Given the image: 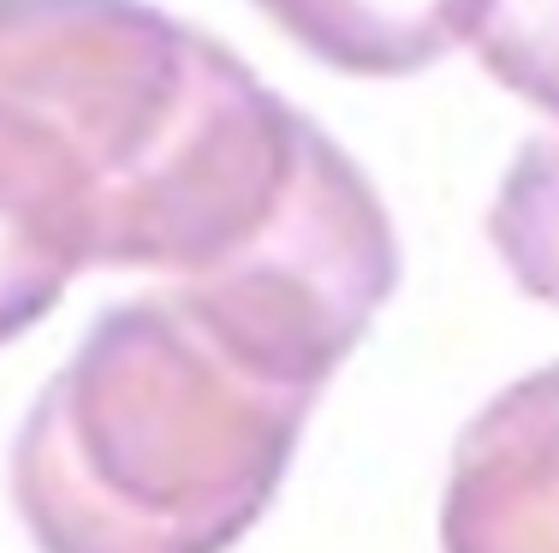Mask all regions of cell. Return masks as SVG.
Listing matches in <instances>:
<instances>
[{"mask_svg":"<svg viewBox=\"0 0 559 553\" xmlns=\"http://www.w3.org/2000/svg\"><path fill=\"white\" fill-rule=\"evenodd\" d=\"M310 60L352 77H411L459 48L452 0H250Z\"/></svg>","mask_w":559,"mask_h":553,"instance_id":"277c9868","label":"cell"},{"mask_svg":"<svg viewBox=\"0 0 559 553\" xmlns=\"http://www.w3.org/2000/svg\"><path fill=\"white\" fill-rule=\"evenodd\" d=\"M316 393L245 363L173 292L102 310L12 441L36 553H233L274 506Z\"/></svg>","mask_w":559,"mask_h":553,"instance_id":"6da1fadb","label":"cell"},{"mask_svg":"<svg viewBox=\"0 0 559 553\" xmlns=\"http://www.w3.org/2000/svg\"><path fill=\"white\" fill-rule=\"evenodd\" d=\"M488 244L518 292L559 310V125L512 155L488 208Z\"/></svg>","mask_w":559,"mask_h":553,"instance_id":"5b68a950","label":"cell"},{"mask_svg":"<svg viewBox=\"0 0 559 553\" xmlns=\"http://www.w3.org/2000/svg\"><path fill=\"white\" fill-rule=\"evenodd\" d=\"M441 553H559V363L500 387L464 423Z\"/></svg>","mask_w":559,"mask_h":553,"instance_id":"3957f363","label":"cell"},{"mask_svg":"<svg viewBox=\"0 0 559 553\" xmlns=\"http://www.w3.org/2000/svg\"><path fill=\"white\" fill-rule=\"evenodd\" d=\"M167 125L155 60L84 0H0V346L108 268Z\"/></svg>","mask_w":559,"mask_h":553,"instance_id":"7a4b0ae2","label":"cell"},{"mask_svg":"<svg viewBox=\"0 0 559 553\" xmlns=\"http://www.w3.org/2000/svg\"><path fill=\"white\" fill-rule=\"evenodd\" d=\"M452 24L512 96L559 120V0H452Z\"/></svg>","mask_w":559,"mask_h":553,"instance_id":"8992f818","label":"cell"}]
</instances>
